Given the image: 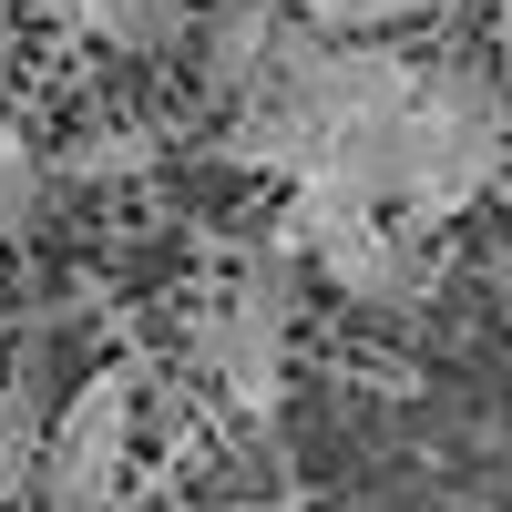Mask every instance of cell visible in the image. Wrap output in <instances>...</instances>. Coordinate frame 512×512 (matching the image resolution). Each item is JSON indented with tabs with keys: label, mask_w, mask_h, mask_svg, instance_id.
I'll list each match as a JSON object with an SVG mask.
<instances>
[{
	"label": "cell",
	"mask_w": 512,
	"mask_h": 512,
	"mask_svg": "<svg viewBox=\"0 0 512 512\" xmlns=\"http://www.w3.org/2000/svg\"><path fill=\"white\" fill-rule=\"evenodd\" d=\"M134 420H144V369L113 359L41 420L31 451V502L41 512H123V472H134Z\"/></svg>",
	"instance_id": "obj_2"
},
{
	"label": "cell",
	"mask_w": 512,
	"mask_h": 512,
	"mask_svg": "<svg viewBox=\"0 0 512 512\" xmlns=\"http://www.w3.org/2000/svg\"><path fill=\"white\" fill-rule=\"evenodd\" d=\"M72 21L93 41H113V52H185L195 0H72Z\"/></svg>",
	"instance_id": "obj_5"
},
{
	"label": "cell",
	"mask_w": 512,
	"mask_h": 512,
	"mask_svg": "<svg viewBox=\"0 0 512 512\" xmlns=\"http://www.w3.org/2000/svg\"><path fill=\"white\" fill-rule=\"evenodd\" d=\"M277 0H216V11H205L185 41H195V72H205V93H246V82H256V62H267V41H277Z\"/></svg>",
	"instance_id": "obj_4"
},
{
	"label": "cell",
	"mask_w": 512,
	"mask_h": 512,
	"mask_svg": "<svg viewBox=\"0 0 512 512\" xmlns=\"http://www.w3.org/2000/svg\"><path fill=\"white\" fill-rule=\"evenodd\" d=\"M41 195H52V175H41L31 134H21L11 113H0V236H21V226L41 216Z\"/></svg>",
	"instance_id": "obj_7"
},
{
	"label": "cell",
	"mask_w": 512,
	"mask_h": 512,
	"mask_svg": "<svg viewBox=\"0 0 512 512\" xmlns=\"http://www.w3.org/2000/svg\"><path fill=\"white\" fill-rule=\"evenodd\" d=\"M277 11H287L297 31H318V41H379V31L420 21L431 0H277Z\"/></svg>",
	"instance_id": "obj_6"
},
{
	"label": "cell",
	"mask_w": 512,
	"mask_h": 512,
	"mask_svg": "<svg viewBox=\"0 0 512 512\" xmlns=\"http://www.w3.org/2000/svg\"><path fill=\"white\" fill-rule=\"evenodd\" d=\"M123 512H134V502H123Z\"/></svg>",
	"instance_id": "obj_9"
},
{
	"label": "cell",
	"mask_w": 512,
	"mask_h": 512,
	"mask_svg": "<svg viewBox=\"0 0 512 512\" xmlns=\"http://www.w3.org/2000/svg\"><path fill=\"white\" fill-rule=\"evenodd\" d=\"M502 93H492V72L472 62H431L420 72V93L400 113V216L420 226H451V216H472V205L492 195L502 175Z\"/></svg>",
	"instance_id": "obj_1"
},
{
	"label": "cell",
	"mask_w": 512,
	"mask_h": 512,
	"mask_svg": "<svg viewBox=\"0 0 512 512\" xmlns=\"http://www.w3.org/2000/svg\"><path fill=\"white\" fill-rule=\"evenodd\" d=\"M297 277H308V267H297V256L267 236V246H256L246 267H236V287L216 297L205 338H195V349H205V369L226 379V400H236V410H277V379H287V328H297Z\"/></svg>",
	"instance_id": "obj_3"
},
{
	"label": "cell",
	"mask_w": 512,
	"mask_h": 512,
	"mask_svg": "<svg viewBox=\"0 0 512 512\" xmlns=\"http://www.w3.org/2000/svg\"><path fill=\"white\" fill-rule=\"evenodd\" d=\"M31 451H41V410L11 390V400H0V512H21V492H31Z\"/></svg>",
	"instance_id": "obj_8"
}]
</instances>
